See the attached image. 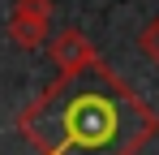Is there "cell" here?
<instances>
[{
    "instance_id": "1",
    "label": "cell",
    "mask_w": 159,
    "mask_h": 155,
    "mask_svg": "<svg viewBox=\"0 0 159 155\" xmlns=\"http://www.w3.org/2000/svg\"><path fill=\"white\" fill-rule=\"evenodd\" d=\"M120 138V103L99 86H78L60 103V147L69 155H107Z\"/></svg>"
}]
</instances>
